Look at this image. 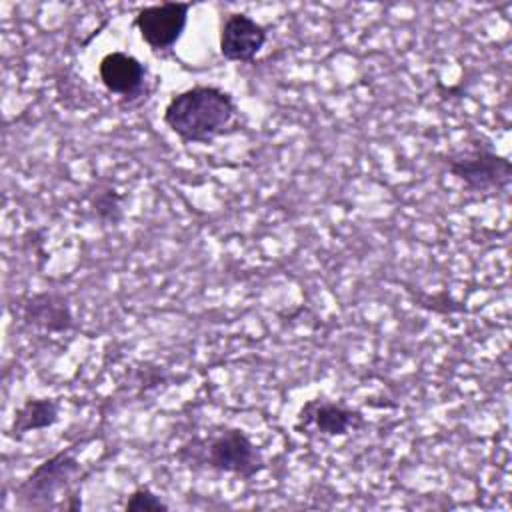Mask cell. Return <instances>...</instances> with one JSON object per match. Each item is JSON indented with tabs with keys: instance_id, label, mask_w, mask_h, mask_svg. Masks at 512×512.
Listing matches in <instances>:
<instances>
[{
	"instance_id": "obj_6",
	"label": "cell",
	"mask_w": 512,
	"mask_h": 512,
	"mask_svg": "<svg viewBox=\"0 0 512 512\" xmlns=\"http://www.w3.org/2000/svg\"><path fill=\"white\" fill-rule=\"evenodd\" d=\"M98 80L124 108H136L150 98V70L134 54L106 52L98 62Z\"/></svg>"
},
{
	"instance_id": "obj_1",
	"label": "cell",
	"mask_w": 512,
	"mask_h": 512,
	"mask_svg": "<svg viewBox=\"0 0 512 512\" xmlns=\"http://www.w3.org/2000/svg\"><path fill=\"white\" fill-rule=\"evenodd\" d=\"M240 108L234 96L212 84H196L176 92L162 112L164 126L184 144H214L240 130Z\"/></svg>"
},
{
	"instance_id": "obj_5",
	"label": "cell",
	"mask_w": 512,
	"mask_h": 512,
	"mask_svg": "<svg viewBox=\"0 0 512 512\" xmlns=\"http://www.w3.org/2000/svg\"><path fill=\"white\" fill-rule=\"evenodd\" d=\"M190 2H160L136 10L132 26L142 42L156 56H168L184 36L190 16Z\"/></svg>"
},
{
	"instance_id": "obj_12",
	"label": "cell",
	"mask_w": 512,
	"mask_h": 512,
	"mask_svg": "<svg viewBox=\"0 0 512 512\" xmlns=\"http://www.w3.org/2000/svg\"><path fill=\"white\" fill-rule=\"evenodd\" d=\"M126 512H160V510H170V506L148 486H138L134 488L126 502H124Z\"/></svg>"
},
{
	"instance_id": "obj_7",
	"label": "cell",
	"mask_w": 512,
	"mask_h": 512,
	"mask_svg": "<svg viewBox=\"0 0 512 512\" xmlns=\"http://www.w3.org/2000/svg\"><path fill=\"white\" fill-rule=\"evenodd\" d=\"M368 422L362 410L348 406L344 402L314 398L308 400L296 416L294 430L306 436L318 438H344L352 432L366 428Z\"/></svg>"
},
{
	"instance_id": "obj_11",
	"label": "cell",
	"mask_w": 512,
	"mask_h": 512,
	"mask_svg": "<svg viewBox=\"0 0 512 512\" xmlns=\"http://www.w3.org/2000/svg\"><path fill=\"white\" fill-rule=\"evenodd\" d=\"M88 206L102 226H118L124 220L122 196L110 184H100L88 194Z\"/></svg>"
},
{
	"instance_id": "obj_3",
	"label": "cell",
	"mask_w": 512,
	"mask_h": 512,
	"mask_svg": "<svg viewBox=\"0 0 512 512\" xmlns=\"http://www.w3.org/2000/svg\"><path fill=\"white\" fill-rule=\"evenodd\" d=\"M440 160L470 194L496 196L506 192L512 182V162L484 138H472L442 154Z\"/></svg>"
},
{
	"instance_id": "obj_4",
	"label": "cell",
	"mask_w": 512,
	"mask_h": 512,
	"mask_svg": "<svg viewBox=\"0 0 512 512\" xmlns=\"http://www.w3.org/2000/svg\"><path fill=\"white\" fill-rule=\"evenodd\" d=\"M82 444V440H76L74 444L42 460L14 488L16 506L20 510H48L56 504L62 492L70 496L74 482L82 474V464L78 460V450L82 448Z\"/></svg>"
},
{
	"instance_id": "obj_2",
	"label": "cell",
	"mask_w": 512,
	"mask_h": 512,
	"mask_svg": "<svg viewBox=\"0 0 512 512\" xmlns=\"http://www.w3.org/2000/svg\"><path fill=\"white\" fill-rule=\"evenodd\" d=\"M176 458L188 468H202L244 482L266 470V460L254 440L238 426H222L202 438H194L176 450Z\"/></svg>"
},
{
	"instance_id": "obj_9",
	"label": "cell",
	"mask_w": 512,
	"mask_h": 512,
	"mask_svg": "<svg viewBox=\"0 0 512 512\" xmlns=\"http://www.w3.org/2000/svg\"><path fill=\"white\" fill-rule=\"evenodd\" d=\"M20 318L26 326L44 334H64L76 324L68 298L54 290L26 296L20 304Z\"/></svg>"
},
{
	"instance_id": "obj_8",
	"label": "cell",
	"mask_w": 512,
	"mask_h": 512,
	"mask_svg": "<svg viewBox=\"0 0 512 512\" xmlns=\"http://www.w3.org/2000/svg\"><path fill=\"white\" fill-rule=\"evenodd\" d=\"M268 42V26L246 12H228L218 32V52L228 62L252 64Z\"/></svg>"
},
{
	"instance_id": "obj_10",
	"label": "cell",
	"mask_w": 512,
	"mask_h": 512,
	"mask_svg": "<svg viewBox=\"0 0 512 512\" xmlns=\"http://www.w3.org/2000/svg\"><path fill=\"white\" fill-rule=\"evenodd\" d=\"M60 400L48 396L26 398L14 412L8 434L16 440L24 438L30 432H38L54 426L60 420Z\"/></svg>"
}]
</instances>
